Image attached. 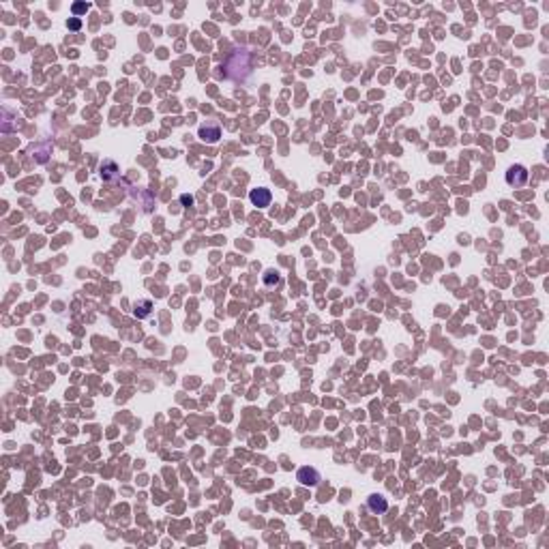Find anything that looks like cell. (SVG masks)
I'll return each instance as SVG.
<instances>
[{
  "label": "cell",
  "mask_w": 549,
  "mask_h": 549,
  "mask_svg": "<svg viewBox=\"0 0 549 549\" xmlns=\"http://www.w3.org/2000/svg\"><path fill=\"white\" fill-rule=\"evenodd\" d=\"M506 182L510 187H523L528 182V169L523 165H513L506 172Z\"/></svg>",
  "instance_id": "cell-1"
},
{
  "label": "cell",
  "mask_w": 549,
  "mask_h": 549,
  "mask_svg": "<svg viewBox=\"0 0 549 549\" xmlns=\"http://www.w3.org/2000/svg\"><path fill=\"white\" fill-rule=\"evenodd\" d=\"M249 200L253 206H258V209H266V206H271V200H273V193L264 189V187H258V189H251L249 191Z\"/></svg>",
  "instance_id": "cell-2"
},
{
  "label": "cell",
  "mask_w": 549,
  "mask_h": 549,
  "mask_svg": "<svg viewBox=\"0 0 549 549\" xmlns=\"http://www.w3.org/2000/svg\"><path fill=\"white\" fill-rule=\"evenodd\" d=\"M296 479L300 481V485H309V487H315L320 483V474L315 468H300L298 474H296Z\"/></svg>",
  "instance_id": "cell-3"
},
{
  "label": "cell",
  "mask_w": 549,
  "mask_h": 549,
  "mask_svg": "<svg viewBox=\"0 0 549 549\" xmlns=\"http://www.w3.org/2000/svg\"><path fill=\"white\" fill-rule=\"evenodd\" d=\"M367 506H369V510H373V513H377V515H382V513H386V510H388L386 498L380 496V494L369 496V498H367Z\"/></svg>",
  "instance_id": "cell-4"
},
{
  "label": "cell",
  "mask_w": 549,
  "mask_h": 549,
  "mask_svg": "<svg viewBox=\"0 0 549 549\" xmlns=\"http://www.w3.org/2000/svg\"><path fill=\"white\" fill-rule=\"evenodd\" d=\"M200 138L204 142H209V144H215L219 138H221V129H219L217 125H204V127H200Z\"/></svg>",
  "instance_id": "cell-5"
},
{
  "label": "cell",
  "mask_w": 549,
  "mask_h": 549,
  "mask_svg": "<svg viewBox=\"0 0 549 549\" xmlns=\"http://www.w3.org/2000/svg\"><path fill=\"white\" fill-rule=\"evenodd\" d=\"M150 307H153L150 300H144V302L136 305V311H133V313H136L138 318H144V315H148V313H150Z\"/></svg>",
  "instance_id": "cell-6"
},
{
  "label": "cell",
  "mask_w": 549,
  "mask_h": 549,
  "mask_svg": "<svg viewBox=\"0 0 549 549\" xmlns=\"http://www.w3.org/2000/svg\"><path fill=\"white\" fill-rule=\"evenodd\" d=\"M264 281H266V286H273V281L279 283V275H277L275 271H268L266 277H264Z\"/></svg>",
  "instance_id": "cell-7"
},
{
  "label": "cell",
  "mask_w": 549,
  "mask_h": 549,
  "mask_svg": "<svg viewBox=\"0 0 549 549\" xmlns=\"http://www.w3.org/2000/svg\"><path fill=\"white\" fill-rule=\"evenodd\" d=\"M84 11H88V5H84V3H75V5H73V13H75V15L84 13Z\"/></svg>",
  "instance_id": "cell-8"
},
{
  "label": "cell",
  "mask_w": 549,
  "mask_h": 549,
  "mask_svg": "<svg viewBox=\"0 0 549 549\" xmlns=\"http://www.w3.org/2000/svg\"><path fill=\"white\" fill-rule=\"evenodd\" d=\"M67 26H69L71 30H78V28L82 26V22H80L78 17H75V20H69V24H67Z\"/></svg>",
  "instance_id": "cell-9"
}]
</instances>
